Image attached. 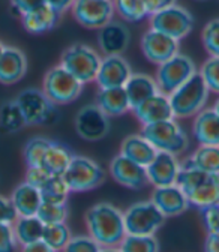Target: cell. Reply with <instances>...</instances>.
<instances>
[{
  "label": "cell",
  "mask_w": 219,
  "mask_h": 252,
  "mask_svg": "<svg viewBox=\"0 0 219 252\" xmlns=\"http://www.w3.org/2000/svg\"><path fill=\"white\" fill-rule=\"evenodd\" d=\"M89 236L102 248H114L126 236L123 213L110 203H98L86 213Z\"/></svg>",
  "instance_id": "obj_1"
},
{
  "label": "cell",
  "mask_w": 219,
  "mask_h": 252,
  "mask_svg": "<svg viewBox=\"0 0 219 252\" xmlns=\"http://www.w3.org/2000/svg\"><path fill=\"white\" fill-rule=\"evenodd\" d=\"M176 183L185 192L191 206L198 209L219 204V174L206 173L180 165Z\"/></svg>",
  "instance_id": "obj_2"
},
{
  "label": "cell",
  "mask_w": 219,
  "mask_h": 252,
  "mask_svg": "<svg viewBox=\"0 0 219 252\" xmlns=\"http://www.w3.org/2000/svg\"><path fill=\"white\" fill-rule=\"evenodd\" d=\"M173 117L188 119L201 111L209 99V89L197 72L173 93L168 94Z\"/></svg>",
  "instance_id": "obj_3"
},
{
  "label": "cell",
  "mask_w": 219,
  "mask_h": 252,
  "mask_svg": "<svg viewBox=\"0 0 219 252\" xmlns=\"http://www.w3.org/2000/svg\"><path fill=\"white\" fill-rule=\"evenodd\" d=\"M141 135L158 150L167 152L174 156L182 155L188 149V135L182 126L173 119L143 125Z\"/></svg>",
  "instance_id": "obj_4"
},
{
  "label": "cell",
  "mask_w": 219,
  "mask_h": 252,
  "mask_svg": "<svg viewBox=\"0 0 219 252\" xmlns=\"http://www.w3.org/2000/svg\"><path fill=\"white\" fill-rule=\"evenodd\" d=\"M101 60L96 50L86 44H74L62 54L60 66H63L83 84H87L96 80Z\"/></svg>",
  "instance_id": "obj_5"
},
{
  "label": "cell",
  "mask_w": 219,
  "mask_h": 252,
  "mask_svg": "<svg viewBox=\"0 0 219 252\" xmlns=\"http://www.w3.org/2000/svg\"><path fill=\"white\" fill-rule=\"evenodd\" d=\"M62 177L66 182L69 191L86 192L90 191V189L98 188L104 182L105 174L98 162H95L87 156L74 155L66 171Z\"/></svg>",
  "instance_id": "obj_6"
},
{
  "label": "cell",
  "mask_w": 219,
  "mask_h": 252,
  "mask_svg": "<svg viewBox=\"0 0 219 252\" xmlns=\"http://www.w3.org/2000/svg\"><path fill=\"white\" fill-rule=\"evenodd\" d=\"M123 218L126 234L134 236H155L165 220V216L152 200L132 204L123 213Z\"/></svg>",
  "instance_id": "obj_7"
},
{
  "label": "cell",
  "mask_w": 219,
  "mask_h": 252,
  "mask_svg": "<svg viewBox=\"0 0 219 252\" xmlns=\"http://www.w3.org/2000/svg\"><path fill=\"white\" fill-rule=\"evenodd\" d=\"M15 102L18 104L27 125H47L54 123L57 119V110L53 101L38 89L23 90Z\"/></svg>",
  "instance_id": "obj_8"
},
{
  "label": "cell",
  "mask_w": 219,
  "mask_h": 252,
  "mask_svg": "<svg viewBox=\"0 0 219 252\" xmlns=\"http://www.w3.org/2000/svg\"><path fill=\"white\" fill-rule=\"evenodd\" d=\"M150 29L180 41L194 29V17L188 9L174 3L150 15Z\"/></svg>",
  "instance_id": "obj_9"
},
{
  "label": "cell",
  "mask_w": 219,
  "mask_h": 252,
  "mask_svg": "<svg viewBox=\"0 0 219 252\" xmlns=\"http://www.w3.org/2000/svg\"><path fill=\"white\" fill-rule=\"evenodd\" d=\"M194 74H197L194 60L179 53L159 65L158 72H156V84H158L159 92L170 94L177 87L185 84Z\"/></svg>",
  "instance_id": "obj_10"
},
{
  "label": "cell",
  "mask_w": 219,
  "mask_h": 252,
  "mask_svg": "<svg viewBox=\"0 0 219 252\" xmlns=\"http://www.w3.org/2000/svg\"><path fill=\"white\" fill-rule=\"evenodd\" d=\"M83 86L81 81L59 65L45 74L42 90L54 104H69L80 96Z\"/></svg>",
  "instance_id": "obj_11"
},
{
  "label": "cell",
  "mask_w": 219,
  "mask_h": 252,
  "mask_svg": "<svg viewBox=\"0 0 219 252\" xmlns=\"http://www.w3.org/2000/svg\"><path fill=\"white\" fill-rule=\"evenodd\" d=\"M74 18L87 29H101L113 21V0H75L72 5Z\"/></svg>",
  "instance_id": "obj_12"
},
{
  "label": "cell",
  "mask_w": 219,
  "mask_h": 252,
  "mask_svg": "<svg viewBox=\"0 0 219 252\" xmlns=\"http://www.w3.org/2000/svg\"><path fill=\"white\" fill-rule=\"evenodd\" d=\"M110 117L96 105L83 107L75 117L77 134L86 141H99L110 132Z\"/></svg>",
  "instance_id": "obj_13"
},
{
  "label": "cell",
  "mask_w": 219,
  "mask_h": 252,
  "mask_svg": "<svg viewBox=\"0 0 219 252\" xmlns=\"http://www.w3.org/2000/svg\"><path fill=\"white\" fill-rule=\"evenodd\" d=\"M141 51L149 62L161 65L173 56L179 54V41L162 32L149 29L141 38Z\"/></svg>",
  "instance_id": "obj_14"
},
{
  "label": "cell",
  "mask_w": 219,
  "mask_h": 252,
  "mask_svg": "<svg viewBox=\"0 0 219 252\" xmlns=\"http://www.w3.org/2000/svg\"><path fill=\"white\" fill-rule=\"evenodd\" d=\"M110 173L119 185L129 189H140L149 183L146 167L128 159L120 153L113 158L110 164Z\"/></svg>",
  "instance_id": "obj_15"
},
{
  "label": "cell",
  "mask_w": 219,
  "mask_h": 252,
  "mask_svg": "<svg viewBox=\"0 0 219 252\" xmlns=\"http://www.w3.org/2000/svg\"><path fill=\"white\" fill-rule=\"evenodd\" d=\"M146 171L149 183H152L155 188L168 186L176 183L180 164L177 161V156L167 152H158L152 162L146 167Z\"/></svg>",
  "instance_id": "obj_16"
},
{
  "label": "cell",
  "mask_w": 219,
  "mask_h": 252,
  "mask_svg": "<svg viewBox=\"0 0 219 252\" xmlns=\"http://www.w3.org/2000/svg\"><path fill=\"white\" fill-rule=\"evenodd\" d=\"M152 201L162 212V215L165 218L179 216V215L185 213L188 210V207L191 206L185 192L182 191L177 183L155 188V191L152 194Z\"/></svg>",
  "instance_id": "obj_17"
},
{
  "label": "cell",
  "mask_w": 219,
  "mask_h": 252,
  "mask_svg": "<svg viewBox=\"0 0 219 252\" xmlns=\"http://www.w3.org/2000/svg\"><path fill=\"white\" fill-rule=\"evenodd\" d=\"M132 75L129 63L122 56H105L101 60V66L96 75L99 87H123Z\"/></svg>",
  "instance_id": "obj_18"
},
{
  "label": "cell",
  "mask_w": 219,
  "mask_h": 252,
  "mask_svg": "<svg viewBox=\"0 0 219 252\" xmlns=\"http://www.w3.org/2000/svg\"><path fill=\"white\" fill-rule=\"evenodd\" d=\"M131 41L129 29L117 21L102 26L98 33V45L105 56H120L128 48Z\"/></svg>",
  "instance_id": "obj_19"
},
{
  "label": "cell",
  "mask_w": 219,
  "mask_h": 252,
  "mask_svg": "<svg viewBox=\"0 0 219 252\" xmlns=\"http://www.w3.org/2000/svg\"><path fill=\"white\" fill-rule=\"evenodd\" d=\"M132 113L141 122V125H149L155 122L173 119L170 98H168V94L162 92H158L156 94H153V96L143 101L140 105L132 108Z\"/></svg>",
  "instance_id": "obj_20"
},
{
  "label": "cell",
  "mask_w": 219,
  "mask_h": 252,
  "mask_svg": "<svg viewBox=\"0 0 219 252\" xmlns=\"http://www.w3.org/2000/svg\"><path fill=\"white\" fill-rule=\"evenodd\" d=\"M192 132L201 146H219V114L213 107L195 114Z\"/></svg>",
  "instance_id": "obj_21"
},
{
  "label": "cell",
  "mask_w": 219,
  "mask_h": 252,
  "mask_svg": "<svg viewBox=\"0 0 219 252\" xmlns=\"http://www.w3.org/2000/svg\"><path fill=\"white\" fill-rule=\"evenodd\" d=\"M27 71V60L21 50L5 47L0 57V83L14 84L20 81Z\"/></svg>",
  "instance_id": "obj_22"
},
{
  "label": "cell",
  "mask_w": 219,
  "mask_h": 252,
  "mask_svg": "<svg viewBox=\"0 0 219 252\" xmlns=\"http://www.w3.org/2000/svg\"><path fill=\"white\" fill-rule=\"evenodd\" d=\"M158 150H156L147 138H144L141 134H132L129 137H126L122 141L120 146V155H123L128 159L147 167L152 159L156 156Z\"/></svg>",
  "instance_id": "obj_23"
},
{
  "label": "cell",
  "mask_w": 219,
  "mask_h": 252,
  "mask_svg": "<svg viewBox=\"0 0 219 252\" xmlns=\"http://www.w3.org/2000/svg\"><path fill=\"white\" fill-rule=\"evenodd\" d=\"M11 201L18 216H35L42 204V197L38 188L24 182L15 188Z\"/></svg>",
  "instance_id": "obj_24"
},
{
  "label": "cell",
  "mask_w": 219,
  "mask_h": 252,
  "mask_svg": "<svg viewBox=\"0 0 219 252\" xmlns=\"http://www.w3.org/2000/svg\"><path fill=\"white\" fill-rule=\"evenodd\" d=\"M96 105L108 116L116 117L122 116L128 110H131L128 94L125 87H102L98 93Z\"/></svg>",
  "instance_id": "obj_25"
},
{
  "label": "cell",
  "mask_w": 219,
  "mask_h": 252,
  "mask_svg": "<svg viewBox=\"0 0 219 252\" xmlns=\"http://www.w3.org/2000/svg\"><path fill=\"white\" fill-rule=\"evenodd\" d=\"M60 14L56 12L53 8H50L48 5H42L33 11H29L26 14L21 15L23 20V26L24 29L29 32V33L33 35H39V33H45V32L51 30L57 21H59Z\"/></svg>",
  "instance_id": "obj_26"
},
{
  "label": "cell",
  "mask_w": 219,
  "mask_h": 252,
  "mask_svg": "<svg viewBox=\"0 0 219 252\" xmlns=\"http://www.w3.org/2000/svg\"><path fill=\"white\" fill-rule=\"evenodd\" d=\"M123 87L128 94L131 110L159 92L156 80H153L152 77H149L146 74H134V72Z\"/></svg>",
  "instance_id": "obj_27"
},
{
  "label": "cell",
  "mask_w": 219,
  "mask_h": 252,
  "mask_svg": "<svg viewBox=\"0 0 219 252\" xmlns=\"http://www.w3.org/2000/svg\"><path fill=\"white\" fill-rule=\"evenodd\" d=\"M72 156L74 155L71 153V150L66 146L51 141L45 152L41 167L51 176H63V173L66 171V168L72 159Z\"/></svg>",
  "instance_id": "obj_28"
},
{
  "label": "cell",
  "mask_w": 219,
  "mask_h": 252,
  "mask_svg": "<svg viewBox=\"0 0 219 252\" xmlns=\"http://www.w3.org/2000/svg\"><path fill=\"white\" fill-rule=\"evenodd\" d=\"M180 165L219 174V146H200Z\"/></svg>",
  "instance_id": "obj_29"
},
{
  "label": "cell",
  "mask_w": 219,
  "mask_h": 252,
  "mask_svg": "<svg viewBox=\"0 0 219 252\" xmlns=\"http://www.w3.org/2000/svg\"><path fill=\"white\" fill-rule=\"evenodd\" d=\"M44 222L35 216H18L14 222V233L17 242L21 245H27L42 239Z\"/></svg>",
  "instance_id": "obj_30"
},
{
  "label": "cell",
  "mask_w": 219,
  "mask_h": 252,
  "mask_svg": "<svg viewBox=\"0 0 219 252\" xmlns=\"http://www.w3.org/2000/svg\"><path fill=\"white\" fill-rule=\"evenodd\" d=\"M26 125V119L15 101L5 102L0 107V131L12 134L23 129Z\"/></svg>",
  "instance_id": "obj_31"
},
{
  "label": "cell",
  "mask_w": 219,
  "mask_h": 252,
  "mask_svg": "<svg viewBox=\"0 0 219 252\" xmlns=\"http://www.w3.org/2000/svg\"><path fill=\"white\" fill-rule=\"evenodd\" d=\"M41 197L45 203H66L69 195V188L62 176H50L48 180L41 186Z\"/></svg>",
  "instance_id": "obj_32"
},
{
  "label": "cell",
  "mask_w": 219,
  "mask_h": 252,
  "mask_svg": "<svg viewBox=\"0 0 219 252\" xmlns=\"http://www.w3.org/2000/svg\"><path fill=\"white\" fill-rule=\"evenodd\" d=\"M71 239V231L66 227L65 222H57V224H44L42 231V240L53 248L56 252L63 251Z\"/></svg>",
  "instance_id": "obj_33"
},
{
  "label": "cell",
  "mask_w": 219,
  "mask_h": 252,
  "mask_svg": "<svg viewBox=\"0 0 219 252\" xmlns=\"http://www.w3.org/2000/svg\"><path fill=\"white\" fill-rule=\"evenodd\" d=\"M114 12H117L125 21L137 23L149 17L143 0H113Z\"/></svg>",
  "instance_id": "obj_34"
},
{
  "label": "cell",
  "mask_w": 219,
  "mask_h": 252,
  "mask_svg": "<svg viewBox=\"0 0 219 252\" xmlns=\"http://www.w3.org/2000/svg\"><path fill=\"white\" fill-rule=\"evenodd\" d=\"M119 249L120 252H159V242L155 236L126 234Z\"/></svg>",
  "instance_id": "obj_35"
},
{
  "label": "cell",
  "mask_w": 219,
  "mask_h": 252,
  "mask_svg": "<svg viewBox=\"0 0 219 252\" xmlns=\"http://www.w3.org/2000/svg\"><path fill=\"white\" fill-rule=\"evenodd\" d=\"M50 143L51 140L44 137H35L27 141L24 147V159L27 167H41Z\"/></svg>",
  "instance_id": "obj_36"
},
{
  "label": "cell",
  "mask_w": 219,
  "mask_h": 252,
  "mask_svg": "<svg viewBox=\"0 0 219 252\" xmlns=\"http://www.w3.org/2000/svg\"><path fill=\"white\" fill-rule=\"evenodd\" d=\"M36 216L42 220L44 224H57L65 222L68 218V206L66 203H45L42 201Z\"/></svg>",
  "instance_id": "obj_37"
},
{
  "label": "cell",
  "mask_w": 219,
  "mask_h": 252,
  "mask_svg": "<svg viewBox=\"0 0 219 252\" xmlns=\"http://www.w3.org/2000/svg\"><path fill=\"white\" fill-rule=\"evenodd\" d=\"M207 86L209 92H215L219 94V57L210 56L204 63L198 72Z\"/></svg>",
  "instance_id": "obj_38"
},
{
  "label": "cell",
  "mask_w": 219,
  "mask_h": 252,
  "mask_svg": "<svg viewBox=\"0 0 219 252\" xmlns=\"http://www.w3.org/2000/svg\"><path fill=\"white\" fill-rule=\"evenodd\" d=\"M201 41L210 56L219 57V18H215L204 26L201 32Z\"/></svg>",
  "instance_id": "obj_39"
},
{
  "label": "cell",
  "mask_w": 219,
  "mask_h": 252,
  "mask_svg": "<svg viewBox=\"0 0 219 252\" xmlns=\"http://www.w3.org/2000/svg\"><path fill=\"white\" fill-rule=\"evenodd\" d=\"M102 246L90 236H77L71 237L63 252H99Z\"/></svg>",
  "instance_id": "obj_40"
},
{
  "label": "cell",
  "mask_w": 219,
  "mask_h": 252,
  "mask_svg": "<svg viewBox=\"0 0 219 252\" xmlns=\"http://www.w3.org/2000/svg\"><path fill=\"white\" fill-rule=\"evenodd\" d=\"M203 225L207 234H218L219 236V204L207 206L200 209Z\"/></svg>",
  "instance_id": "obj_41"
},
{
  "label": "cell",
  "mask_w": 219,
  "mask_h": 252,
  "mask_svg": "<svg viewBox=\"0 0 219 252\" xmlns=\"http://www.w3.org/2000/svg\"><path fill=\"white\" fill-rule=\"evenodd\" d=\"M17 243L12 224L0 222V252H17Z\"/></svg>",
  "instance_id": "obj_42"
},
{
  "label": "cell",
  "mask_w": 219,
  "mask_h": 252,
  "mask_svg": "<svg viewBox=\"0 0 219 252\" xmlns=\"http://www.w3.org/2000/svg\"><path fill=\"white\" fill-rule=\"evenodd\" d=\"M51 174L47 173L42 167H29L27 173H26V182L30 183L32 186L41 189V186L48 180Z\"/></svg>",
  "instance_id": "obj_43"
},
{
  "label": "cell",
  "mask_w": 219,
  "mask_h": 252,
  "mask_svg": "<svg viewBox=\"0 0 219 252\" xmlns=\"http://www.w3.org/2000/svg\"><path fill=\"white\" fill-rule=\"evenodd\" d=\"M17 218H18V215H17V210H15L12 201L0 195V222L14 224Z\"/></svg>",
  "instance_id": "obj_44"
},
{
  "label": "cell",
  "mask_w": 219,
  "mask_h": 252,
  "mask_svg": "<svg viewBox=\"0 0 219 252\" xmlns=\"http://www.w3.org/2000/svg\"><path fill=\"white\" fill-rule=\"evenodd\" d=\"M44 3H45V0H11L12 9L15 12H18L20 15H23L29 11H33L39 6H42Z\"/></svg>",
  "instance_id": "obj_45"
},
{
  "label": "cell",
  "mask_w": 219,
  "mask_h": 252,
  "mask_svg": "<svg viewBox=\"0 0 219 252\" xmlns=\"http://www.w3.org/2000/svg\"><path fill=\"white\" fill-rule=\"evenodd\" d=\"M143 3L146 6V11L149 17L155 12H158L164 8H168L176 3V0H143Z\"/></svg>",
  "instance_id": "obj_46"
},
{
  "label": "cell",
  "mask_w": 219,
  "mask_h": 252,
  "mask_svg": "<svg viewBox=\"0 0 219 252\" xmlns=\"http://www.w3.org/2000/svg\"><path fill=\"white\" fill-rule=\"evenodd\" d=\"M21 252H56V251L53 248H50L41 239V240H36V242H32V243L23 245V251Z\"/></svg>",
  "instance_id": "obj_47"
},
{
  "label": "cell",
  "mask_w": 219,
  "mask_h": 252,
  "mask_svg": "<svg viewBox=\"0 0 219 252\" xmlns=\"http://www.w3.org/2000/svg\"><path fill=\"white\" fill-rule=\"evenodd\" d=\"M74 2H75V0H45V5L53 8L56 12L62 14V12L71 9Z\"/></svg>",
  "instance_id": "obj_48"
},
{
  "label": "cell",
  "mask_w": 219,
  "mask_h": 252,
  "mask_svg": "<svg viewBox=\"0 0 219 252\" xmlns=\"http://www.w3.org/2000/svg\"><path fill=\"white\" fill-rule=\"evenodd\" d=\"M204 252H219V236L207 234L204 242Z\"/></svg>",
  "instance_id": "obj_49"
},
{
  "label": "cell",
  "mask_w": 219,
  "mask_h": 252,
  "mask_svg": "<svg viewBox=\"0 0 219 252\" xmlns=\"http://www.w3.org/2000/svg\"><path fill=\"white\" fill-rule=\"evenodd\" d=\"M99 252H120V249H116V248H102Z\"/></svg>",
  "instance_id": "obj_50"
},
{
  "label": "cell",
  "mask_w": 219,
  "mask_h": 252,
  "mask_svg": "<svg viewBox=\"0 0 219 252\" xmlns=\"http://www.w3.org/2000/svg\"><path fill=\"white\" fill-rule=\"evenodd\" d=\"M213 108H215V111L219 114V98H218V101L215 102V105H213Z\"/></svg>",
  "instance_id": "obj_51"
},
{
  "label": "cell",
  "mask_w": 219,
  "mask_h": 252,
  "mask_svg": "<svg viewBox=\"0 0 219 252\" xmlns=\"http://www.w3.org/2000/svg\"><path fill=\"white\" fill-rule=\"evenodd\" d=\"M3 50H5V45L0 42V57H2V54H3Z\"/></svg>",
  "instance_id": "obj_52"
},
{
  "label": "cell",
  "mask_w": 219,
  "mask_h": 252,
  "mask_svg": "<svg viewBox=\"0 0 219 252\" xmlns=\"http://www.w3.org/2000/svg\"><path fill=\"white\" fill-rule=\"evenodd\" d=\"M197 2H206V0H197Z\"/></svg>",
  "instance_id": "obj_53"
}]
</instances>
